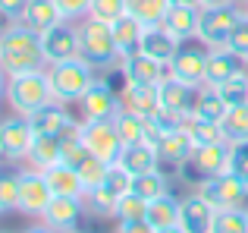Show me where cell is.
<instances>
[{
    "label": "cell",
    "instance_id": "obj_1",
    "mask_svg": "<svg viewBox=\"0 0 248 233\" xmlns=\"http://www.w3.org/2000/svg\"><path fill=\"white\" fill-rule=\"evenodd\" d=\"M0 63L6 67V73H31V69H47L41 50V35L25 25H10L6 32H0Z\"/></svg>",
    "mask_w": 248,
    "mask_h": 233
},
{
    "label": "cell",
    "instance_id": "obj_2",
    "mask_svg": "<svg viewBox=\"0 0 248 233\" xmlns=\"http://www.w3.org/2000/svg\"><path fill=\"white\" fill-rule=\"evenodd\" d=\"M79 25V57L88 67H94L97 73H113L120 69V60L123 54L116 50V41H113V32H110L107 22H97V19L85 16Z\"/></svg>",
    "mask_w": 248,
    "mask_h": 233
},
{
    "label": "cell",
    "instance_id": "obj_3",
    "mask_svg": "<svg viewBox=\"0 0 248 233\" xmlns=\"http://www.w3.org/2000/svg\"><path fill=\"white\" fill-rule=\"evenodd\" d=\"M54 88H50L47 69H31V73H16L10 76V88H6V104L13 107V114L31 116L35 111H41L44 104H50Z\"/></svg>",
    "mask_w": 248,
    "mask_h": 233
},
{
    "label": "cell",
    "instance_id": "obj_4",
    "mask_svg": "<svg viewBox=\"0 0 248 233\" xmlns=\"http://www.w3.org/2000/svg\"><path fill=\"white\" fill-rule=\"evenodd\" d=\"M47 79H50V88H54V98L69 104V101L85 98V92L97 82V69L88 67L82 57H76V60H63L47 67Z\"/></svg>",
    "mask_w": 248,
    "mask_h": 233
},
{
    "label": "cell",
    "instance_id": "obj_5",
    "mask_svg": "<svg viewBox=\"0 0 248 233\" xmlns=\"http://www.w3.org/2000/svg\"><path fill=\"white\" fill-rule=\"evenodd\" d=\"M242 16H245V13L239 10L236 3H230V6H207V10H201L198 41L204 44L207 50L226 48V41H230V32L239 25V19H242Z\"/></svg>",
    "mask_w": 248,
    "mask_h": 233
},
{
    "label": "cell",
    "instance_id": "obj_6",
    "mask_svg": "<svg viewBox=\"0 0 248 233\" xmlns=\"http://www.w3.org/2000/svg\"><path fill=\"white\" fill-rule=\"evenodd\" d=\"M232 164V145L230 142H214V145H195L192 158L182 164V170L195 180V183H204L211 177L226 173Z\"/></svg>",
    "mask_w": 248,
    "mask_h": 233
},
{
    "label": "cell",
    "instance_id": "obj_7",
    "mask_svg": "<svg viewBox=\"0 0 248 233\" xmlns=\"http://www.w3.org/2000/svg\"><path fill=\"white\" fill-rule=\"evenodd\" d=\"M126 192H132V177H129L123 167L113 164V167H110V173H107V180H104L97 189L85 192V205H88L91 215L107 217V215H113V211H116V205H120V199L126 196Z\"/></svg>",
    "mask_w": 248,
    "mask_h": 233
},
{
    "label": "cell",
    "instance_id": "obj_8",
    "mask_svg": "<svg viewBox=\"0 0 248 233\" xmlns=\"http://www.w3.org/2000/svg\"><path fill=\"white\" fill-rule=\"evenodd\" d=\"M198 192L217 211H223V208H245V202H248V186L232 170H226V173H220V177H211V180H204V183H198Z\"/></svg>",
    "mask_w": 248,
    "mask_h": 233
},
{
    "label": "cell",
    "instance_id": "obj_9",
    "mask_svg": "<svg viewBox=\"0 0 248 233\" xmlns=\"http://www.w3.org/2000/svg\"><path fill=\"white\" fill-rule=\"evenodd\" d=\"M35 135L38 133L31 129L29 116H22V114H13L6 120H0V158L3 161H25Z\"/></svg>",
    "mask_w": 248,
    "mask_h": 233
},
{
    "label": "cell",
    "instance_id": "obj_10",
    "mask_svg": "<svg viewBox=\"0 0 248 233\" xmlns=\"http://www.w3.org/2000/svg\"><path fill=\"white\" fill-rule=\"evenodd\" d=\"M50 202H54V189H50L44 170L29 167V170L19 173V208L16 211L31 215V217H41Z\"/></svg>",
    "mask_w": 248,
    "mask_h": 233
},
{
    "label": "cell",
    "instance_id": "obj_11",
    "mask_svg": "<svg viewBox=\"0 0 248 233\" xmlns=\"http://www.w3.org/2000/svg\"><path fill=\"white\" fill-rule=\"evenodd\" d=\"M82 145L88 148L91 154H97L101 161L107 164H116L123 154V139L116 133L113 120H85V135H82Z\"/></svg>",
    "mask_w": 248,
    "mask_h": 233
},
{
    "label": "cell",
    "instance_id": "obj_12",
    "mask_svg": "<svg viewBox=\"0 0 248 233\" xmlns=\"http://www.w3.org/2000/svg\"><path fill=\"white\" fill-rule=\"evenodd\" d=\"M167 76L182 85L204 88L207 85V50L201 48H179L176 57L167 63Z\"/></svg>",
    "mask_w": 248,
    "mask_h": 233
},
{
    "label": "cell",
    "instance_id": "obj_13",
    "mask_svg": "<svg viewBox=\"0 0 248 233\" xmlns=\"http://www.w3.org/2000/svg\"><path fill=\"white\" fill-rule=\"evenodd\" d=\"M41 50H44V60L47 67L63 60H76L79 57V25L76 22H57L54 29H47L41 35Z\"/></svg>",
    "mask_w": 248,
    "mask_h": 233
},
{
    "label": "cell",
    "instance_id": "obj_14",
    "mask_svg": "<svg viewBox=\"0 0 248 233\" xmlns=\"http://www.w3.org/2000/svg\"><path fill=\"white\" fill-rule=\"evenodd\" d=\"M79 104H82V120H113V116L123 111L120 92H116L107 79H97L94 85L85 92V98Z\"/></svg>",
    "mask_w": 248,
    "mask_h": 233
},
{
    "label": "cell",
    "instance_id": "obj_15",
    "mask_svg": "<svg viewBox=\"0 0 248 233\" xmlns=\"http://www.w3.org/2000/svg\"><path fill=\"white\" fill-rule=\"evenodd\" d=\"M123 111L145 116V120H154L160 114V88L157 85H141V82H123Z\"/></svg>",
    "mask_w": 248,
    "mask_h": 233
},
{
    "label": "cell",
    "instance_id": "obj_16",
    "mask_svg": "<svg viewBox=\"0 0 248 233\" xmlns=\"http://www.w3.org/2000/svg\"><path fill=\"white\" fill-rule=\"evenodd\" d=\"M120 73L123 82H141V85H160L167 79V67L157 63L154 57L141 54V50H132L120 60Z\"/></svg>",
    "mask_w": 248,
    "mask_h": 233
},
{
    "label": "cell",
    "instance_id": "obj_17",
    "mask_svg": "<svg viewBox=\"0 0 248 233\" xmlns=\"http://www.w3.org/2000/svg\"><path fill=\"white\" fill-rule=\"evenodd\" d=\"M179 48H182V41L167 29L164 22H160V25H145V32H141L139 50H141V54H148V57H154V60L164 63V67L176 57V50H179Z\"/></svg>",
    "mask_w": 248,
    "mask_h": 233
},
{
    "label": "cell",
    "instance_id": "obj_18",
    "mask_svg": "<svg viewBox=\"0 0 248 233\" xmlns=\"http://www.w3.org/2000/svg\"><path fill=\"white\" fill-rule=\"evenodd\" d=\"M214 215H217V208H214V205L207 202L201 192H195V196H186V199H182L179 227L186 230V233H211Z\"/></svg>",
    "mask_w": 248,
    "mask_h": 233
},
{
    "label": "cell",
    "instance_id": "obj_19",
    "mask_svg": "<svg viewBox=\"0 0 248 233\" xmlns=\"http://www.w3.org/2000/svg\"><path fill=\"white\" fill-rule=\"evenodd\" d=\"M85 211V199H66V196H54V202L47 205V211L41 215V221L50 230L63 233V230H76L79 217Z\"/></svg>",
    "mask_w": 248,
    "mask_h": 233
},
{
    "label": "cell",
    "instance_id": "obj_20",
    "mask_svg": "<svg viewBox=\"0 0 248 233\" xmlns=\"http://www.w3.org/2000/svg\"><path fill=\"white\" fill-rule=\"evenodd\" d=\"M160 111H170V114H176V116H192V107H195V98H198V88H192V85H182V82H176V79H167L160 82Z\"/></svg>",
    "mask_w": 248,
    "mask_h": 233
},
{
    "label": "cell",
    "instance_id": "obj_21",
    "mask_svg": "<svg viewBox=\"0 0 248 233\" xmlns=\"http://www.w3.org/2000/svg\"><path fill=\"white\" fill-rule=\"evenodd\" d=\"M164 25L179 38L182 44L198 38V25H201V6L198 3H173L164 19Z\"/></svg>",
    "mask_w": 248,
    "mask_h": 233
},
{
    "label": "cell",
    "instance_id": "obj_22",
    "mask_svg": "<svg viewBox=\"0 0 248 233\" xmlns=\"http://www.w3.org/2000/svg\"><path fill=\"white\" fill-rule=\"evenodd\" d=\"M192 151H195V142H192V135H188L182 126L179 129H167L164 139L157 142L160 164H173L176 170H182V164L192 158Z\"/></svg>",
    "mask_w": 248,
    "mask_h": 233
},
{
    "label": "cell",
    "instance_id": "obj_23",
    "mask_svg": "<svg viewBox=\"0 0 248 233\" xmlns=\"http://www.w3.org/2000/svg\"><path fill=\"white\" fill-rule=\"evenodd\" d=\"M239 73H245V60L239 54H232L230 48L207 50V85H220Z\"/></svg>",
    "mask_w": 248,
    "mask_h": 233
},
{
    "label": "cell",
    "instance_id": "obj_24",
    "mask_svg": "<svg viewBox=\"0 0 248 233\" xmlns=\"http://www.w3.org/2000/svg\"><path fill=\"white\" fill-rule=\"evenodd\" d=\"M116 167H123L129 177H139V173L157 170V167H160V154H157V148L148 145V142L126 145V148H123V154H120V161H116Z\"/></svg>",
    "mask_w": 248,
    "mask_h": 233
},
{
    "label": "cell",
    "instance_id": "obj_25",
    "mask_svg": "<svg viewBox=\"0 0 248 233\" xmlns=\"http://www.w3.org/2000/svg\"><path fill=\"white\" fill-rule=\"evenodd\" d=\"M25 161H29V167H35V170H50L54 164H60V161H63V142H60V135L38 133Z\"/></svg>",
    "mask_w": 248,
    "mask_h": 233
},
{
    "label": "cell",
    "instance_id": "obj_26",
    "mask_svg": "<svg viewBox=\"0 0 248 233\" xmlns=\"http://www.w3.org/2000/svg\"><path fill=\"white\" fill-rule=\"evenodd\" d=\"M44 177H47V183H50V189H54V196L85 199V183H82L79 170H76L73 164H66V161H60V164H54L50 170H44Z\"/></svg>",
    "mask_w": 248,
    "mask_h": 233
},
{
    "label": "cell",
    "instance_id": "obj_27",
    "mask_svg": "<svg viewBox=\"0 0 248 233\" xmlns=\"http://www.w3.org/2000/svg\"><path fill=\"white\" fill-rule=\"evenodd\" d=\"M57 22H63V13H60V6H57L54 0H31L29 10H25V16L19 19V25L38 32V35H44L47 29H54Z\"/></svg>",
    "mask_w": 248,
    "mask_h": 233
},
{
    "label": "cell",
    "instance_id": "obj_28",
    "mask_svg": "<svg viewBox=\"0 0 248 233\" xmlns=\"http://www.w3.org/2000/svg\"><path fill=\"white\" fill-rule=\"evenodd\" d=\"M230 111V104H226L223 98L217 95V88L214 85H204L198 88V98H195V107H192V116H198V120H207V123H220Z\"/></svg>",
    "mask_w": 248,
    "mask_h": 233
},
{
    "label": "cell",
    "instance_id": "obj_29",
    "mask_svg": "<svg viewBox=\"0 0 248 233\" xmlns=\"http://www.w3.org/2000/svg\"><path fill=\"white\" fill-rule=\"evenodd\" d=\"M179 208H182V199H176L173 192L154 199L151 208H148V221H151L154 230H167V227H176L179 224Z\"/></svg>",
    "mask_w": 248,
    "mask_h": 233
},
{
    "label": "cell",
    "instance_id": "obj_30",
    "mask_svg": "<svg viewBox=\"0 0 248 233\" xmlns=\"http://www.w3.org/2000/svg\"><path fill=\"white\" fill-rule=\"evenodd\" d=\"M66 120H69V111H66L63 101H50V104H44L41 111H35L29 116V123H31L35 133H54V135L66 126Z\"/></svg>",
    "mask_w": 248,
    "mask_h": 233
},
{
    "label": "cell",
    "instance_id": "obj_31",
    "mask_svg": "<svg viewBox=\"0 0 248 233\" xmlns=\"http://www.w3.org/2000/svg\"><path fill=\"white\" fill-rule=\"evenodd\" d=\"M110 32H113V41H116V50H120L123 57L132 54V50H139L141 44V32H145V25L139 22V19H132L126 13L123 19H116L113 25H110Z\"/></svg>",
    "mask_w": 248,
    "mask_h": 233
},
{
    "label": "cell",
    "instance_id": "obj_32",
    "mask_svg": "<svg viewBox=\"0 0 248 233\" xmlns=\"http://www.w3.org/2000/svg\"><path fill=\"white\" fill-rule=\"evenodd\" d=\"M170 0H126V13L141 25H160L170 13Z\"/></svg>",
    "mask_w": 248,
    "mask_h": 233
},
{
    "label": "cell",
    "instance_id": "obj_33",
    "mask_svg": "<svg viewBox=\"0 0 248 233\" xmlns=\"http://www.w3.org/2000/svg\"><path fill=\"white\" fill-rule=\"evenodd\" d=\"M220 129H223V139L230 145H242L248 142V104H236L226 111V116L220 120Z\"/></svg>",
    "mask_w": 248,
    "mask_h": 233
},
{
    "label": "cell",
    "instance_id": "obj_34",
    "mask_svg": "<svg viewBox=\"0 0 248 233\" xmlns=\"http://www.w3.org/2000/svg\"><path fill=\"white\" fill-rule=\"evenodd\" d=\"M132 192H139L141 199H148V202H154V199L167 196L170 192V177L164 170H148V173H139V177H132Z\"/></svg>",
    "mask_w": 248,
    "mask_h": 233
},
{
    "label": "cell",
    "instance_id": "obj_35",
    "mask_svg": "<svg viewBox=\"0 0 248 233\" xmlns=\"http://www.w3.org/2000/svg\"><path fill=\"white\" fill-rule=\"evenodd\" d=\"M113 126H116V133H120L123 145H139V142H145V126H148L145 116H135V114H129V111H120V114L113 116Z\"/></svg>",
    "mask_w": 248,
    "mask_h": 233
},
{
    "label": "cell",
    "instance_id": "obj_36",
    "mask_svg": "<svg viewBox=\"0 0 248 233\" xmlns=\"http://www.w3.org/2000/svg\"><path fill=\"white\" fill-rule=\"evenodd\" d=\"M182 129L192 135L195 145H214V142H226L220 123H207V120H198V116H186V120H182Z\"/></svg>",
    "mask_w": 248,
    "mask_h": 233
},
{
    "label": "cell",
    "instance_id": "obj_37",
    "mask_svg": "<svg viewBox=\"0 0 248 233\" xmlns=\"http://www.w3.org/2000/svg\"><path fill=\"white\" fill-rule=\"evenodd\" d=\"M211 233H248V208H223L214 215Z\"/></svg>",
    "mask_w": 248,
    "mask_h": 233
},
{
    "label": "cell",
    "instance_id": "obj_38",
    "mask_svg": "<svg viewBox=\"0 0 248 233\" xmlns=\"http://www.w3.org/2000/svg\"><path fill=\"white\" fill-rule=\"evenodd\" d=\"M148 208H151L148 199H141L139 192H126L120 199V205H116L113 217L116 221H148Z\"/></svg>",
    "mask_w": 248,
    "mask_h": 233
},
{
    "label": "cell",
    "instance_id": "obj_39",
    "mask_svg": "<svg viewBox=\"0 0 248 233\" xmlns=\"http://www.w3.org/2000/svg\"><path fill=\"white\" fill-rule=\"evenodd\" d=\"M214 88H217V95H220V98H223L230 107H236V104H248V76H245V73L232 76V79L220 82V85H214Z\"/></svg>",
    "mask_w": 248,
    "mask_h": 233
},
{
    "label": "cell",
    "instance_id": "obj_40",
    "mask_svg": "<svg viewBox=\"0 0 248 233\" xmlns=\"http://www.w3.org/2000/svg\"><path fill=\"white\" fill-rule=\"evenodd\" d=\"M19 208V173L0 170V215Z\"/></svg>",
    "mask_w": 248,
    "mask_h": 233
},
{
    "label": "cell",
    "instance_id": "obj_41",
    "mask_svg": "<svg viewBox=\"0 0 248 233\" xmlns=\"http://www.w3.org/2000/svg\"><path fill=\"white\" fill-rule=\"evenodd\" d=\"M91 19H97V22H107L113 25L116 19L126 16V0H91Z\"/></svg>",
    "mask_w": 248,
    "mask_h": 233
},
{
    "label": "cell",
    "instance_id": "obj_42",
    "mask_svg": "<svg viewBox=\"0 0 248 233\" xmlns=\"http://www.w3.org/2000/svg\"><path fill=\"white\" fill-rule=\"evenodd\" d=\"M226 48H230L232 54H239L242 60H248V16H242V19H239V25L230 32Z\"/></svg>",
    "mask_w": 248,
    "mask_h": 233
},
{
    "label": "cell",
    "instance_id": "obj_43",
    "mask_svg": "<svg viewBox=\"0 0 248 233\" xmlns=\"http://www.w3.org/2000/svg\"><path fill=\"white\" fill-rule=\"evenodd\" d=\"M54 3L60 6V13H63L66 22H82V19L91 13V0H54Z\"/></svg>",
    "mask_w": 248,
    "mask_h": 233
},
{
    "label": "cell",
    "instance_id": "obj_44",
    "mask_svg": "<svg viewBox=\"0 0 248 233\" xmlns=\"http://www.w3.org/2000/svg\"><path fill=\"white\" fill-rule=\"evenodd\" d=\"M230 170L248 186V142H242V145H232V164H230Z\"/></svg>",
    "mask_w": 248,
    "mask_h": 233
},
{
    "label": "cell",
    "instance_id": "obj_45",
    "mask_svg": "<svg viewBox=\"0 0 248 233\" xmlns=\"http://www.w3.org/2000/svg\"><path fill=\"white\" fill-rule=\"evenodd\" d=\"M31 0H0V16H6L13 25L19 22V19L25 16V10H29Z\"/></svg>",
    "mask_w": 248,
    "mask_h": 233
},
{
    "label": "cell",
    "instance_id": "obj_46",
    "mask_svg": "<svg viewBox=\"0 0 248 233\" xmlns=\"http://www.w3.org/2000/svg\"><path fill=\"white\" fill-rule=\"evenodd\" d=\"M120 233H157L151 221H120Z\"/></svg>",
    "mask_w": 248,
    "mask_h": 233
},
{
    "label": "cell",
    "instance_id": "obj_47",
    "mask_svg": "<svg viewBox=\"0 0 248 233\" xmlns=\"http://www.w3.org/2000/svg\"><path fill=\"white\" fill-rule=\"evenodd\" d=\"M6 88H10V73H6V67L0 63V98H6Z\"/></svg>",
    "mask_w": 248,
    "mask_h": 233
},
{
    "label": "cell",
    "instance_id": "obj_48",
    "mask_svg": "<svg viewBox=\"0 0 248 233\" xmlns=\"http://www.w3.org/2000/svg\"><path fill=\"white\" fill-rule=\"evenodd\" d=\"M230 3H239V0H198L201 10H207V6H230Z\"/></svg>",
    "mask_w": 248,
    "mask_h": 233
},
{
    "label": "cell",
    "instance_id": "obj_49",
    "mask_svg": "<svg viewBox=\"0 0 248 233\" xmlns=\"http://www.w3.org/2000/svg\"><path fill=\"white\" fill-rule=\"evenodd\" d=\"M25 233H57V230H50L47 224L41 221V224H35V227H29V230H25Z\"/></svg>",
    "mask_w": 248,
    "mask_h": 233
},
{
    "label": "cell",
    "instance_id": "obj_50",
    "mask_svg": "<svg viewBox=\"0 0 248 233\" xmlns=\"http://www.w3.org/2000/svg\"><path fill=\"white\" fill-rule=\"evenodd\" d=\"M157 233H186V230H182L179 224H176V227H167V230H157Z\"/></svg>",
    "mask_w": 248,
    "mask_h": 233
},
{
    "label": "cell",
    "instance_id": "obj_51",
    "mask_svg": "<svg viewBox=\"0 0 248 233\" xmlns=\"http://www.w3.org/2000/svg\"><path fill=\"white\" fill-rule=\"evenodd\" d=\"M170 3H198V0H170Z\"/></svg>",
    "mask_w": 248,
    "mask_h": 233
},
{
    "label": "cell",
    "instance_id": "obj_52",
    "mask_svg": "<svg viewBox=\"0 0 248 233\" xmlns=\"http://www.w3.org/2000/svg\"><path fill=\"white\" fill-rule=\"evenodd\" d=\"M239 3H242V13L248 16V0H239Z\"/></svg>",
    "mask_w": 248,
    "mask_h": 233
},
{
    "label": "cell",
    "instance_id": "obj_53",
    "mask_svg": "<svg viewBox=\"0 0 248 233\" xmlns=\"http://www.w3.org/2000/svg\"><path fill=\"white\" fill-rule=\"evenodd\" d=\"M63 233H85V230H63Z\"/></svg>",
    "mask_w": 248,
    "mask_h": 233
},
{
    "label": "cell",
    "instance_id": "obj_54",
    "mask_svg": "<svg viewBox=\"0 0 248 233\" xmlns=\"http://www.w3.org/2000/svg\"><path fill=\"white\" fill-rule=\"evenodd\" d=\"M245 76H248V60H245Z\"/></svg>",
    "mask_w": 248,
    "mask_h": 233
},
{
    "label": "cell",
    "instance_id": "obj_55",
    "mask_svg": "<svg viewBox=\"0 0 248 233\" xmlns=\"http://www.w3.org/2000/svg\"><path fill=\"white\" fill-rule=\"evenodd\" d=\"M0 161H3V158H0Z\"/></svg>",
    "mask_w": 248,
    "mask_h": 233
}]
</instances>
